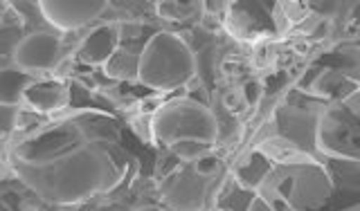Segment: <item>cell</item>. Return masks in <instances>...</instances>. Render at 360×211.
Instances as JSON below:
<instances>
[{"instance_id": "6da1fadb", "label": "cell", "mask_w": 360, "mask_h": 211, "mask_svg": "<svg viewBox=\"0 0 360 211\" xmlns=\"http://www.w3.org/2000/svg\"><path fill=\"white\" fill-rule=\"evenodd\" d=\"M9 166L45 203L79 205L115 191L129 175L131 155L115 117L77 110L18 142Z\"/></svg>"}, {"instance_id": "7a4b0ae2", "label": "cell", "mask_w": 360, "mask_h": 211, "mask_svg": "<svg viewBox=\"0 0 360 211\" xmlns=\"http://www.w3.org/2000/svg\"><path fill=\"white\" fill-rule=\"evenodd\" d=\"M257 193L275 211H324L333 196V182L324 160L277 164Z\"/></svg>"}, {"instance_id": "3957f363", "label": "cell", "mask_w": 360, "mask_h": 211, "mask_svg": "<svg viewBox=\"0 0 360 211\" xmlns=\"http://www.w3.org/2000/svg\"><path fill=\"white\" fill-rule=\"evenodd\" d=\"M196 76V57L174 32H153L140 52L138 83L155 93H174L187 88Z\"/></svg>"}, {"instance_id": "277c9868", "label": "cell", "mask_w": 360, "mask_h": 211, "mask_svg": "<svg viewBox=\"0 0 360 211\" xmlns=\"http://www.w3.org/2000/svg\"><path fill=\"white\" fill-rule=\"evenodd\" d=\"M219 132L217 113L205 102L189 95L162 104L151 119V137L162 149H172L180 142L217 144Z\"/></svg>"}, {"instance_id": "5b68a950", "label": "cell", "mask_w": 360, "mask_h": 211, "mask_svg": "<svg viewBox=\"0 0 360 211\" xmlns=\"http://www.w3.org/2000/svg\"><path fill=\"white\" fill-rule=\"evenodd\" d=\"M318 149L322 158L360 162V88L352 97L324 108L318 130Z\"/></svg>"}, {"instance_id": "8992f818", "label": "cell", "mask_w": 360, "mask_h": 211, "mask_svg": "<svg viewBox=\"0 0 360 211\" xmlns=\"http://www.w3.org/2000/svg\"><path fill=\"white\" fill-rule=\"evenodd\" d=\"M329 102L315 97V95H304V90H292L286 102L275 110V135L286 137L295 142L313 158L324 160L318 149V130H320V117Z\"/></svg>"}, {"instance_id": "52a82bcc", "label": "cell", "mask_w": 360, "mask_h": 211, "mask_svg": "<svg viewBox=\"0 0 360 211\" xmlns=\"http://www.w3.org/2000/svg\"><path fill=\"white\" fill-rule=\"evenodd\" d=\"M212 177L194 164H183L178 171L160 180V200L174 211H205L212 193Z\"/></svg>"}, {"instance_id": "ba28073f", "label": "cell", "mask_w": 360, "mask_h": 211, "mask_svg": "<svg viewBox=\"0 0 360 211\" xmlns=\"http://www.w3.org/2000/svg\"><path fill=\"white\" fill-rule=\"evenodd\" d=\"M63 43L52 32H32L22 36L11 52V61L16 68L30 74L50 72L61 63Z\"/></svg>"}, {"instance_id": "9c48e42d", "label": "cell", "mask_w": 360, "mask_h": 211, "mask_svg": "<svg viewBox=\"0 0 360 211\" xmlns=\"http://www.w3.org/2000/svg\"><path fill=\"white\" fill-rule=\"evenodd\" d=\"M108 3L104 0H72V3H63V0H43L39 3L41 16L59 32H72L82 29L97 18L106 14Z\"/></svg>"}, {"instance_id": "30bf717a", "label": "cell", "mask_w": 360, "mask_h": 211, "mask_svg": "<svg viewBox=\"0 0 360 211\" xmlns=\"http://www.w3.org/2000/svg\"><path fill=\"white\" fill-rule=\"evenodd\" d=\"M277 5L268 3H234L225 12V27L236 39H257L277 29Z\"/></svg>"}, {"instance_id": "8fae6325", "label": "cell", "mask_w": 360, "mask_h": 211, "mask_svg": "<svg viewBox=\"0 0 360 211\" xmlns=\"http://www.w3.org/2000/svg\"><path fill=\"white\" fill-rule=\"evenodd\" d=\"M324 166L333 182V196L324 211H345L360 205V162L324 158Z\"/></svg>"}, {"instance_id": "7c38bea8", "label": "cell", "mask_w": 360, "mask_h": 211, "mask_svg": "<svg viewBox=\"0 0 360 211\" xmlns=\"http://www.w3.org/2000/svg\"><path fill=\"white\" fill-rule=\"evenodd\" d=\"M122 48V27L115 23L99 25L84 39L77 50V61L90 68H104Z\"/></svg>"}, {"instance_id": "4fadbf2b", "label": "cell", "mask_w": 360, "mask_h": 211, "mask_svg": "<svg viewBox=\"0 0 360 211\" xmlns=\"http://www.w3.org/2000/svg\"><path fill=\"white\" fill-rule=\"evenodd\" d=\"M70 86L59 79H48V81H34L22 104H25L30 110H37L41 115H52L59 113L61 108H65L70 104Z\"/></svg>"}, {"instance_id": "5bb4252c", "label": "cell", "mask_w": 360, "mask_h": 211, "mask_svg": "<svg viewBox=\"0 0 360 211\" xmlns=\"http://www.w3.org/2000/svg\"><path fill=\"white\" fill-rule=\"evenodd\" d=\"M257 151H262L275 166L277 164H304V162L318 160V158H313L311 153L304 151L302 147H297L295 142L279 137V135H273L264 142H259Z\"/></svg>"}, {"instance_id": "9a60e30c", "label": "cell", "mask_w": 360, "mask_h": 211, "mask_svg": "<svg viewBox=\"0 0 360 211\" xmlns=\"http://www.w3.org/2000/svg\"><path fill=\"white\" fill-rule=\"evenodd\" d=\"M257 191L245 189L234 175L225 177L217 189V207L221 211H250Z\"/></svg>"}, {"instance_id": "2e32d148", "label": "cell", "mask_w": 360, "mask_h": 211, "mask_svg": "<svg viewBox=\"0 0 360 211\" xmlns=\"http://www.w3.org/2000/svg\"><path fill=\"white\" fill-rule=\"evenodd\" d=\"M275 169V164L270 162L262 151H252L248 158L234 169V177L239 180L245 189H252V191H259V186L264 184V180L270 175V171Z\"/></svg>"}, {"instance_id": "e0dca14e", "label": "cell", "mask_w": 360, "mask_h": 211, "mask_svg": "<svg viewBox=\"0 0 360 211\" xmlns=\"http://www.w3.org/2000/svg\"><path fill=\"white\" fill-rule=\"evenodd\" d=\"M37 81L34 74L22 72L20 68H3L0 72V106H20L27 88Z\"/></svg>"}, {"instance_id": "ac0fdd59", "label": "cell", "mask_w": 360, "mask_h": 211, "mask_svg": "<svg viewBox=\"0 0 360 211\" xmlns=\"http://www.w3.org/2000/svg\"><path fill=\"white\" fill-rule=\"evenodd\" d=\"M322 65L360 86V46H340L322 59Z\"/></svg>"}, {"instance_id": "d6986e66", "label": "cell", "mask_w": 360, "mask_h": 211, "mask_svg": "<svg viewBox=\"0 0 360 211\" xmlns=\"http://www.w3.org/2000/svg\"><path fill=\"white\" fill-rule=\"evenodd\" d=\"M140 52L133 48H120L106 65L104 74L115 81H138L140 76Z\"/></svg>"}, {"instance_id": "ffe728a7", "label": "cell", "mask_w": 360, "mask_h": 211, "mask_svg": "<svg viewBox=\"0 0 360 211\" xmlns=\"http://www.w3.org/2000/svg\"><path fill=\"white\" fill-rule=\"evenodd\" d=\"M212 147H214V144L180 142V144H174V147L169 149V151H172L183 164H196V162H200L202 158H207V155H212Z\"/></svg>"}, {"instance_id": "44dd1931", "label": "cell", "mask_w": 360, "mask_h": 211, "mask_svg": "<svg viewBox=\"0 0 360 211\" xmlns=\"http://www.w3.org/2000/svg\"><path fill=\"white\" fill-rule=\"evenodd\" d=\"M202 5L196 3H158L155 12L160 18L167 20H185L189 16H194L196 12H200Z\"/></svg>"}, {"instance_id": "7402d4cb", "label": "cell", "mask_w": 360, "mask_h": 211, "mask_svg": "<svg viewBox=\"0 0 360 211\" xmlns=\"http://www.w3.org/2000/svg\"><path fill=\"white\" fill-rule=\"evenodd\" d=\"M180 166H183V162H180L169 149H165V155H162L160 160H158V169H155L158 180H165L167 175H172L174 171H178Z\"/></svg>"}, {"instance_id": "603a6c76", "label": "cell", "mask_w": 360, "mask_h": 211, "mask_svg": "<svg viewBox=\"0 0 360 211\" xmlns=\"http://www.w3.org/2000/svg\"><path fill=\"white\" fill-rule=\"evenodd\" d=\"M20 117V106H3V130L5 135L11 130V126H14V119L18 121Z\"/></svg>"}]
</instances>
